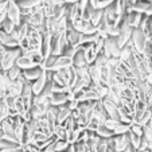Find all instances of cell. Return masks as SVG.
Wrapping results in <instances>:
<instances>
[{
    "label": "cell",
    "mask_w": 152,
    "mask_h": 152,
    "mask_svg": "<svg viewBox=\"0 0 152 152\" xmlns=\"http://www.w3.org/2000/svg\"><path fill=\"white\" fill-rule=\"evenodd\" d=\"M148 40L149 39L147 38V35L144 34L140 28L133 30L132 38H131V45H132V47L135 49V51L137 53V54H144V53H145Z\"/></svg>",
    "instance_id": "6da1fadb"
},
{
    "label": "cell",
    "mask_w": 152,
    "mask_h": 152,
    "mask_svg": "<svg viewBox=\"0 0 152 152\" xmlns=\"http://www.w3.org/2000/svg\"><path fill=\"white\" fill-rule=\"evenodd\" d=\"M20 55H22V50H20V47L7 50L6 54L3 55V58H1V61H0V65H1L3 72H7V70H10L12 66H15L18 58H19Z\"/></svg>",
    "instance_id": "7a4b0ae2"
},
{
    "label": "cell",
    "mask_w": 152,
    "mask_h": 152,
    "mask_svg": "<svg viewBox=\"0 0 152 152\" xmlns=\"http://www.w3.org/2000/svg\"><path fill=\"white\" fill-rule=\"evenodd\" d=\"M120 46L117 43V39L113 37H106L105 43H104V49L102 53L106 55L108 58H118L120 59Z\"/></svg>",
    "instance_id": "3957f363"
},
{
    "label": "cell",
    "mask_w": 152,
    "mask_h": 152,
    "mask_svg": "<svg viewBox=\"0 0 152 152\" xmlns=\"http://www.w3.org/2000/svg\"><path fill=\"white\" fill-rule=\"evenodd\" d=\"M7 18L11 20L15 26H20L23 22V15H22V10H20L19 4L15 0H10L8 7H7Z\"/></svg>",
    "instance_id": "277c9868"
},
{
    "label": "cell",
    "mask_w": 152,
    "mask_h": 152,
    "mask_svg": "<svg viewBox=\"0 0 152 152\" xmlns=\"http://www.w3.org/2000/svg\"><path fill=\"white\" fill-rule=\"evenodd\" d=\"M133 30H135V28H133V27H131L128 23L121 22V24H120V34H118V37L116 38V39H117L118 46H120V49H123L124 46H126V45L131 42V38H132Z\"/></svg>",
    "instance_id": "5b68a950"
},
{
    "label": "cell",
    "mask_w": 152,
    "mask_h": 152,
    "mask_svg": "<svg viewBox=\"0 0 152 152\" xmlns=\"http://www.w3.org/2000/svg\"><path fill=\"white\" fill-rule=\"evenodd\" d=\"M73 100L72 90H59L54 92L51 96V105L53 106H63L66 105L69 101Z\"/></svg>",
    "instance_id": "8992f818"
},
{
    "label": "cell",
    "mask_w": 152,
    "mask_h": 152,
    "mask_svg": "<svg viewBox=\"0 0 152 152\" xmlns=\"http://www.w3.org/2000/svg\"><path fill=\"white\" fill-rule=\"evenodd\" d=\"M102 104L105 108V112L108 115V118H113V120L120 121V106L115 104L113 101L108 100V98H102Z\"/></svg>",
    "instance_id": "52a82bcc"
},
{
    "label": "cell",
    "mask_w": 152,
    "mask_h": 152,
    "mask_svg": "<svg viewBox=\"0 0 152 152\" xmlns=\"http://www.w3.org/2000/svg\"><path fill=\"white\" fill-rule=\"evenodd\" d=\"M50 82V77H49V72L45 70L42 75H40L38 80H35L34 82H31L32 85V92H34V96H39L40 93L45 90V88L47 86V83Z\"/></svg>",
    "instance_id": "ba28073f"
},
{
    "label": "cell",
    "mask_w": 152,
    "mask_h": 152,
    "mask_svg": "<svg viewBox=\"0 0 152 152\" xmlns=\"http://www.w3.org/2000/svg\"><path fill=\"white\" fill-rule=\"evenodd\" d=\"M82 38H83V34L80 31H77V30H74L72 26L69 24V27H67L66 30V39L67 42H69L70 46L73 47H80L81 45H82Z\"/></svg>",
    "instance_id": "9c48e42d"
},
{
    "label": "cell",
    "mask_w": 152,
    "mask_h": 152,
    "mask_svg": "<svg viewBox=\"0 0 152 152\" xmlns=\"http://www.w3.org/2000/svg\"><path fill=\"white\" fill-rule=\"evenodd\" d=\"M112 140H113V149L116 152H124L131 145L128 133L126 135H116L112 137Z\"/></svg>",
    "instance_id": "30bf717a"
},
{
    "label": "cell",
    "mask_w": 152,
    "mask_h": 152,
    "mask_svg": "<svg viewBox=\"0 0 152 152\" xmlns=\"http://www.w3.org/2000/svg\"><path fill=\"white\" fill-rule=\"evenodd\" d=\"M0 45L4 46L7 50L10 49H18L20 47V42L18 39H15L11 34H7L3 30H0Z\"/></svg>",
    "instance_id": "8fae6325"
},
{
    "label": "cell",
    "mask_w": 152,
    "mask_h": 152,
    "mask_svg": "<svg viewBox=\"0 0 152 152\" xmlns=\"http://www.w3.org/2000/svg\"><path fill=\"white\" fill-rule=\"evenodd\" d=\"M73 66V58L67 57V55H57L54 66L51 67L50 72H59L63 69H69Z\"/></svg>",
    "instance_id": "7c38bea8"
},
{
    "label": "cell",
    "mask_w": 152,
    "mask_h": 152,
    "mask_svg": "<svg viewBox=\"0 0 152 152\" xmlns=\"http://www.w3.org/2000/svg\"><path fill=\"white\" fill-rule=\"evenodd\" d=\"M45 73V69L42 66H37V67H32V69H27L23 70V77L27 82H34L35 80L40 77V75Z\"/></svg>",
    "instance_id": "4fadbf2b"
},
{
    "label": "cell",
    "mask_w": 152,
    "mask_h": 152,
    "mask_svg": "<svg viewBox=\"0 0 152 152\" xmlns=\"http://www.w3.org/2000/svg\"><path fill=\"white\" fill-rule=\"evenodd\" d=\"M86 66H90V65H88V62H86L83 47L80 46L77 47V51H75L74 57H73V67H86Z\"/></svg>",
    "instance_id": "5bb4252c"
},
{
    "label": "cell",
    "mask_w": 152,
    "mask_h": 152,
    "mask_svg": "<svg viewBox=\"0 0 152 152\" xmlns=\"http://www.w3.org/2000/svg\"><path fill=\"white\" fill-rule=\"evenodd\" d=\"M133 11L140 12L145 16H152V3L145 1V0H139L137 3L133 6Z\"/></svg>",
    "instance_id": "9a60e30c"
},
{
    "label": "cell",
    "mask_w": 152,
    "mask_h": 152,
    "mask_svg": "<svg viewBox=\"0 0 152 152\" xmlns=\"http://www.w3.org/2000/svg\"><path fill=\"white\" fill-rule=\"evenodd\" d=\"M51 34H45L43 35V39H42V46H40V53H42L43 58L46 59L49 58L51 54Z\"/></svg>",
    "instance_id": "2e32d148"
},
{
    "label": "cell",
    "mask_w": 152,
    "mask_h": 152,
    "mask_svg": "<svg viewBox=\"0 0 152 152\" xmlns=\"http://www.w3.org/2000/svg\"><path fill=\"white\" fill-rule=\"evenodd\" d=\"M72 116H73V110L69 109L67 105L59 106V112H58V116H57V125H63Z\"/></svg>",
    "instance_id": "e0dca14e"
},
{
    "label": "cell",
    "mask_w": 152,
    "mask_h": 152,
    "mask_svg": "<svg viewBox=\"0 0 152 152\" xmlns=\"http://www.w3.org/2000/svg\"><path fill=\"white\" fill-rule=\"evenodd\" d=\"M16 66H19L22 70H27V69H32V67H37L39 65L34 62L30 57H26V55H20L16 61Z\"/></svg>",
    "instance_id": "ac0fdd59"
},
{
    "label": "cell",
    "mask_w": 152,
    "mask_h": 152,
    "mask_svg": "<svg viewBox=\"0 0 152 152\" xmlns=\"http://www.w3.org/2000/svg\"><path fill=\"white\" fill-rule=\"evenodd\" d=\"M19 4L20 10H26V11H31V10L39 7L43 3V0H19L16 1Z\"/></svg>",
    "instance_id": "d6986e66"
},
{
    "label": "cell",
    "mask_w": 152,
    "mask_h": 152,
    "mask_svg": "<svg viewBox=\"0 0 152 152\" xmlns=\"http://www.w3.org/2000/svg\"><path fill=\"white\" fill-rule=\"evenodd\" d=\"M81 136V129H72V131H66V139L65 140L70 144V145H74L78 140H80Z\"/></svg>",
    "instance_id": "ffe728a7"
},
{
    "label": "cell",
    "mask_w": 152,
    "mask_h": 152,
    "mask_svg": "<svg viewBox=\"0 0 152 152\" xmlns=\"http://www.w3.org/2000/svg\"><path fill=\"white\" fill-rule=\"evenodd\" d=\"M12 148H23V145L18 141H12L8 139H1L0 140V149H12Z\"/></svg>",
    "instance_id": "44dd1931"
},
{
    "label": "cell",
    "mask_w": 152,
    "mask_h": 152,
    "mask_svg": "<svg viewBox=\"0 0 152 152\" xmlns=\"http://www.w3.org/2000/svg\"><path fill=\"white\" fill-rule=\"evenodd\" d=\"M96 133H97V136H100L101 139H110L115 136V132H113L112 129L106 128L105 125L98 126V128L96 129Z\"/></svg>",
    "instance_id": "7402d4cb"
},
{
    "label": "cell",
    "mask_w": 152,
    "mask_h": 152,
    "mask_svg": "<svg viewBox=\"0 0 152 152\" xmlns=\"http://www.w3.org/2000/svg\"><path fill=\"white\" fill-rule=\"evenodd\" d=\"M6 73H7V75H8V78L11 81H16L18 78L22 77V74H23V70L20 69L19 66H16V65H15V66H12L10 70H7Z\"/></svg>",
    "instance_id": "603a6c76"
},
{
    "label": "cell",
    "mask_w": 152,
    "mask_h": 152,
    "mask_svg": "<svg viewBox=\"0 0 152 152\" xmlns=\"http://www.w3.org/2000/svg\"><path fill=\"white\" fill-rule=\"evenodd\" d=\"M10 115H11V110L8 109V106L6 105V102H4V100H3L0 102V124L3 123Z\"/></svg>",
    "instance_id": "cb8c5ba5"
},
{
    "label": "cell",
    "mask_w": 152,
    "mask_h": 152,
    "mask_svg": "<svg viewBox=\"0 0 152 152\" xmlns=\"http://www.w3.org/2000/svg\"><path fill=\"white\" fill-rule=\"evenodd\" d=\"M108 61H109V58L106 57L104 53H100V54L97 55V58H96L93 65H96V66H98V67H105L106 65H108Z\"/></svg>",
    "instance_id": "d4e9b609"
},
{
    "label": "cell",
    "mask_w": 152,
    "mask_h": 152,
    "mask_svg": "<svg viewBox=\"0 0 152 152\" xmlns=\"http://www.w3.org/2000/svg\"><path fill=\"white\" fill-rule=\"evenodd\" d=\"M15 28H16V26L12 23V22L8 19V18L4 20V23L1 24V27H0V30H3V31L7 32V34H12V32L15 31Z\"/></svg>",
    "instance_id": "484cf974"
},
{
    "label": "cell",
    "mask_w": 152,
    "mask_h": 152,
    "mask_svg": "<svg viewBox=\"0 0 152 152\" xmlns=\"http://www.w3.org/2000/svg\"><path fill=\"white\" fill-rule=\"evenodd\" d=\"M129 131H131V125H129V124L120 123L115 129V136L116 135H126Z\"/></svg>",
    "instance_id": "4316f807"
},
{
    "label": "cell",
    "mask_w": 152,
    "mask_h": 152,
    "mask_svg": "<svg viewBox=\"0 0 152 152\" xmlns=\"http://www.w3.org/2000/svg\"><path fill=\"white\" fill-rule=\"evenodd\" d=\"M70 144L66 140H62V139H57L55 140V152H65L67 149Z\"/></svg>",
    "instance_id": "83f0119b"
},
{
    "label": "cell",
    "mask_w": 152,
    "mask_h": 152,
    "mask_svg": "<svg viewBox=\"0 0 152 152\" xmlns=\"http://www.w3.org/2000/svg\"><path fill=\"white\" fill-rule=\"evenodd\" d=\"M128 136H129L131 145H132L135 149H139V147H140V143H141V139H143V137H139V136H136L135 133H132L131 131L128 132Z\"/></svg>",
    "instance_id": "f1b7e54d"
},
{
    "label": "cell",
    "mask_w": 152,
    "mask_h": 152,
    "mask_svg": "<svg viewBox=\"0 0 152 152\" xmlns=\"http://www.w3.org/2000/svg\"><path fill=\"white\" fill-rule=\"evenodd\" d=\"M131 132L135 133V135L139 136V137H144V129H143V126H140L139 124L133 123L132 125H131Z\"/></svg>",
    "instance_id": "f546056e"
},
{
    "label": "cell",
    "mask_w": 152,
    "mask_h": 152,
    "mask_svg": "<svg viewBox=\"0 0 152 152\" xmlns=\"http://www.w3.org/2000/svg\"><path fill=\"white\" fill-rule=\"evenodd\" d=\"M115 0H97L94 4V8H98V10H105L108 6L113 3Z\"/></svg>",
    "instance_id": "4dcf8cb0"
},
{
    "label": "cell",
    "mask_w": 152,
    "mask_h": 152,
    "mask_svg": "<svg viewBox=\"0 0 152 152\" xmlns=\"http://www.w3.org/2000/svg\"><path fill=\"white\" fill-rule=\"evenodd\" d=\"M74 148H75V152H88V143L82 140H78L74 144Z\"/></svg>",
    "instance_id": "1f68e13d"
},
{
    "label": "cell",
    "mask_w": 152,
    "mask_h": 152,
    "mask_svg": "<svg viewBox=\"0 0 152 152\" xmlns=\"http://www.w3.org/2000/svg\"><path fill=\"white\" fill-rule=\"evenodd\" d=\"M121 121H118V120H113V118H108V120L104 123V125L106 126V128H109V129H112L113 132H115V129H116V126L120 124Z\"/></svg>",
    "instance_id": "d6a6232c"
},
{
    "label": "cell",
    "mask_w": 152,
    "mask_h": 152,
    "mask_svg": "<svg viewBox=\"0 0 152 152\" xmlns=\"http://www.w3.org/2000/svg\"><path fill=\"white\" fill-rule=\"evenodd\" d=\"M42 152H55V140L51 141V143H50L46 148H43Z\"/></svg>",
    "instance_id": "836d02e7"
},
{
    "label": "cell",
    "mask_w": 152,
    "mask_h": 152,
    "mask_svg": "<svg viewBox=\"0 0 152 152\" xmlns=\"http://www.w3.org/2000/svg\"><path fill=\"white\" fill-rule=\"evenodd\" d=\"M49 3H51L53 6H62L65 4V0H47Z\"/></svg>",
    "instance_id": "e575fe53"
},
{
    "label": "cell",
    "mask_w": 152,
    "mask_h": 152,
    "mask_svg": "<svg viewBox=\"0 0 152 152\" xmlns=\"http://www.w3.org/2000/svg\"><path fill=\"white\" fill-rule=\"evenodd\" d=\"M23 148H12V149H0V152H22Z\"/></svg>",
    "instance_id": "d590c367"
},
{
    "label": "cell",
    "mask_w": 152,
    "mask_h": 152,
    "mask_svg": "<svg viewBox=\"0 0 152 152\" xmlns=\"http://www.w3.org/2000/svg\"><path fill=\"white\" fill-rule=\"evenodd\" d=\"M80 0H65V4H67V6H70V4H77Z\"/></svg>",
    "instance_id": "8d00e7d4"
},
{
    "label": "cell",
    "mask_w": 152,
    "mask_h": 152,
    "mask_svg": "<svg viewBox=\"0 0 152 152\" xmlns=\"http://www.w3.org/2000/svg\"><path fill=\"white\" fill-rule=\"evenodd\" d=\"M145 81L149 83V85L152 86V73H151V74H148V75H147V77H145Z\"/></svg>",
    "instance_id": "74e56055"
},
{
    "label": "cell",
    "mask_w": 152,
    "mask_h": 152,
    "mask_svg": "<svg viewBox=\"0 0 152 152\" xmlns=\"http://www.w3.org/2000/svg\"><path fill=\"white\" fill-rule=\"evenodd\" d=\"M124 152H137V149H135V148H133L132 145H129L128 148H126V149H125V151H124Z\"/></svg>",
    "instance_id": "f35d334b"
},
{
    "label": "cell",
    "mask_w": 152,
    "mask_h": 152,
    "mask_svg": "<svg viewBox=\"0 0 152 152\" xmlns=\"http://www.w3.org/2000/svg\"><path fill=\"white\" fill-rule=\"evenodd\" d=\"M65 152H75V148H74V145H69L67 147V149Z\"/></svg>",
    "instance_id": "ab89813d"
},
{
    "label": "cell",
    "mask_w": 152,
    "mask_h": 152,
    "mask_svg": "<svg viewBox=\"0 0 152 152\" xmlns=\"http://www.w3.org/2000/svg\"><path fill=\"white\" fill-rule=\"evenodd\" d=\"M149 31H151V38H152V16H149Z\"/></svg>",
    "instance_id": "60d3db41"
},
{
    "label": "cell",
    "mask_w": 152,
    "mask_h": 152,
    "mask_svg": "<svg viewBox=\"0 0 152 152\" xmlns=\"http://www.w3.org/2000/svg\"><path fill=\"white\" fill-rule=\"evenodd\" d=\"M1 139H4V132H3V129H1V126H0V140Z\"/></svg>",
    "instance_id": "b9f144b4"
},
{
    "label": "cell",
    "mask_w": 152,
    "mask_h": 152,
    "mask_svg": "<svg viewBox=\"0 0 152 152\" xmlns=\"http://www.w3.org/2000/svg\"><path fill=\"white\" fill-rule=\"evenodd\" d=\"M137 152H151L149 149H147V151H137Z\"/></svg>",
    "instance_id": "7bdbcfd3"
},
{
    "label": "cell",
    "mask_w": 152,
    "mask_h": 152,
    "mask_svg": "<svg viewBox=\"0 0 152 152\" xmlns=\"http://www.w3.org/2000/svg\"><path fill=\"white\" fill-rule=\"evenodd\" d=\"M22 152H28V151H26V149H23V151H22Z\"/></svg>",
    "instance_id": "ee69618b"
},
{
    "label": "cell",
    "mask_w": 152,
    "mask_h": 152,
    "mask_svg": "<svg viewBox=\"0 0 152 152\" xmlns=\"http://www.w3.org/2000/svg\"><path fill=\"white\" fill-rule=\"evenodd\" d=\"M15 1H19V0H15Z\"/></svg>",
    "instance_id": "f6af8a7d"
},
{
    "label": "cell",
    "mask_w": 152,
    "mask_h": 152,
    "mask_svg": "<svg viewBox=\"0 0 152 152\" xmlns=\"http://www.w3.org/2000/svg\"><path fill=\"white\" fill-rule=\"evenodd\" d=\"M149 151H151V152H152V149H149Z\"/></svg>",
    "instance_id": "bcb514c9"
}]
</instances>
